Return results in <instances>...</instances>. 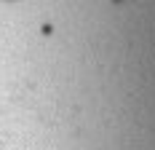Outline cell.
<instances>
[{
    "mask_svg": "<svg viewBox=\"0 0 155 150\" xmlns=\"http://www.w3.org/2000/svg\"><path fill=\"white\" fill-rule=\"evenodd\" d=\"M3 3H19V0H3Z\"/></svg>",
    "mask_w": 155,
    "mask_h": 150,
    "instance_id": "cell-2",
    "label": "cell"
},
{
    "mask_svg": "<svg viewBox=\"0 0 155 150\" xmlns=\"http://www.w3.org/2000/svg\"><path fill=\"white\" fill-rule=\"evenodd\" d=\"M112 5H123V3H128V0H110Z\"/></svg>",
    "mask_w": 155,
    "mask_h": 150,
    "instance_id": "cell-1",
    "label": "cell"
}]
</instances>
